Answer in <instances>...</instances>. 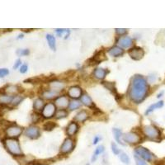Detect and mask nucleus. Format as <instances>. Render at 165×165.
<instances>
[{
    "label": "nucleus",
    "instance_id": "35",
    "mask_svg": "<svg viewBox=\"0 0 165 165\" xmlns=\"http://www.w3.org/2000/svg\"><path fill=\"white\" fill-rule=\"evenodd\" d=\"M111 151H112V153H113L115 155H119V154H120L121 150H119L118 147H117V145H116V144L111 143Z\"/></svg>",
    "mask_w": 165,
    "mask_h": 165
},
{
    "label": "nucleus",
    "instance_id": "43",
    "mask_svg": "<svg viewBox=\"0 0 165 165\" xmlns=\"http://www.w3.org/2000/svg\"><path fill=\"white\" fill-rule=\"evenodd\" d=\"M101 140V138L99 137V136H96L95 138L93 139V145H97V144L98 143V141Z\"/></svg>",
    "mask_w": 165,
    "mask_h": 165
},
{
    "label": "nucleus",
    "instance_id": "41",
    "mask_svg": "<svg viewBox=\"0 0 165 165\" xmlns=\"http://www.w3.org/2000/svg\"><path fill=\"white\" fill-rule=\"evenodd\" d=\"M27 69H28V67H27V64H22L21 68H20V73L25 74V73L27 71Z\"/></svg>",
    "mask_w": 165,
    "mask_h": 165
},
{
    "label": "nucleus",
    "instance_id": "34",
    "mask_svg": "<svg viewBox=\"0 0 165 165\" xmlns=\"http://www.w3.org/2000/svg\"><path fill=\"white\" fill-rule=\"evenodd\" d=\"M24 99V98L22 96H19V95H16V96L13 97V99L12 101V106H17L20 102H22V101Z\"/></svg>",
    "mask_w": 165,
    "mask_h": 165
},
{
    "label": "nucleus",
    "instance_id": "12",
    "mask_svg": "<svg viewBox=\"0 0 165 165\" xmlns=\"http://www.w3.org/2000/svg\"><path fill=\"white\" fill-rule=\"evenodd\" d=\"M82 93H83L82 89L79 86L70 87L68 90V95L73 99H78L81 98Z\"/></svg>",
    "mask_w": 165,
    "mask_h": 165
},
{
    "label": "nucleus",
    "instance_id": "8",
    "mask_svg": "<svg viewBox=\"0 0 165 165\" xmlns=\"http://www.w3.org/2000/svg\"><path fill=\"white\" fill-rule=\"evenodd\" d=\"M122 138H123V141H125V142L131 144V145L139 144L141 141V136H139L138 134L135 133V132H129V133L125 134V135H123V136H122Z\"/></svg>",
    "mask_w": 165,
    "mask_h": 165
},
{
    "label": "nucleus",
    "instance_id": "29",
    "mask_svg": "<svg viewBox=\"0 0 165 165\" xmlns=\"http://www.w3.org/2000/svg\"><path fill=\"white\" fill-rule=\"evenodd\" d=\"M112 131H113L114 137H115V139H116V141H117L119 144H121V145H124L123 142L121 141V137H122L123 136H122V132H121V130L117 128H114L113 130H112Z\"/></svg>",
    "mask_w": 165,
    "mask_h": 165
},
{
    "label": "nucleus",
    "instance_id": "38",
    "mask_svg": "<svg viewBox=\"0 0 165 165\" xmlns=\"http://www.w3.org/2000/svg\"><path fill=\"white\" fill-rule=\"evenodd\" d=\"M116 32L119 36H123L127 32V30L125 29V28H116Z\"/></svg>",
    "mask_w": 165,
    "mask_h": 165
},
{
    "label": "nucleus",
    "instance_id": "22",
    "mask_svg": "<svg viewBox=\"0 0 165 165\" xmlns=\"http://www.w3.org/2000/svg\"><path fill=\"white\" fill-rule=\"evenodd\" d=\"M45 106V102L42 98H37L33 102V108L35 111H39L43 110Z\"/></svg>",
    "mask_w": 165,
    "mask_h": 165
},
{
    "label": "nucleus",
    "instance_id": "14",
    "mask_svg": "<svg viewBox=\"0 0 165 165\" xmlns=\"http://www.w3.org/2000/svg\"><path fill=\"white\" fill-rule=\"evenodd\" d=\"M117 44H118L119 47L127 49V48H130V47L133 45V40L130 37H127V36H126V37H120V39L118 40Z\"/></svg>",
    "mask_w": 165,
    "mask_h": 165
},
{
    "label": "nucleus",
    "instance_id": "32",
    "mask_svg": "<svg viewBox=\"0 0 165 165\" xmlns=\"http://www.w3.org/2000/svg\"><path fill=\"white\" fill-rule=\"evenodd\" d=\"M55 118L56 119H63L65 118L68 116V111L65 109H59V111H56L55 113Z\"/></svg>",
    "mask_w": 165,
    "mask_h": 165
},
{
    "label": "nucleus",
    "instance_id": "17",
    "mask_svg": "<svg viewBox=\"0 0 165 165\" xmlns=\"http://www.w3.org/2000/svg\"><path fill=\"white\" fill-rule=\"evenodd\" d=\"M106 58V55H105V53H104L102 50H99L94 54L93 57L89 59V61H93V64H99L100 62L103 61L105 60Z\"/></svg>",
    "mask_w": 165,
    "mask_h": 165
},
{
    "label": "nucleus",
    "instance_id": "11",
    "mask_svg": "<svg viewBox=\"0 0 165 165\" xmlns=\"http://www.w3.org/2000/svg\"><path fill=\"white\" fill-rule=\"evenodd\" d=\"M65 84L62 81H59L58 79H54L52 81L49 82V89L53 92H55L57 93H59V92L62 91L64 89Z\"/></svg>",
    "mask_w": 165,
    "mask_h": 165
},
{
    "label": "nucleus",
    "instance_id": "10",
    "mask_svg": "<svg viewBox=\"0 0 165 165\" xmlns=\"http://www.w3.org/2000/svg\"><path fill=\"white\" fill-rule=\"evenodd\" d=\"M25 135L27 137L32 139V140H37L41 136V131H40L39 127L36 126H31L26 129Z\"/></svg>",
    "mask_w": 165,
    "mask_h": 165
},
{
    "label": "nucleus",
    "instance_id": "23",
    "mask_svg": "<svg viewBox=\"0 0 165 165\" xmlns=\"http://www.w3.org/2000/svg\"><path fill=\"white\" fill-rule=\"evenodd\" d=\"M4 92L6 94L12 95L13 96L14 94L17 93L19 92V88L16 85H7L4 89Z\"/></svg>",
    "mask_w": 165,
    "mask_h": 165
},
{
    "label": "nucleus",
    "instance_id": "30",
    "mask_svg": "<svg viewBox=\"0 0 165 165\" xmlns=\"http://www.w3.org/2000/svg\"><path fill=\"white\" fill-rule=\"evenodd\" d=\"M80 106H81V102L77 101V100H73V101L69 102V110H71V111L77 110V109H79Z\"/></svg>",
    "mask_w": 165,
    "mask_h": 165
},
{
    "label": "nucleus",
    "instance_id": "18",
    "mask_svg": "<svg viewBox=\"0 0 165 165\" xmlns=\"http://www.w3.org/2000/svg\"><path fill=\"white\" fill-rule=\"evenodd\" d=\"M88 118H89V113L85 110H82L74 116V121L75 122H84Z\"/></svg>",
    "mask_w": 165,
    "mask_h": 165
},
{
    "label": "nucleus",
    "instance_id": "21",
    "mask_svg": "<svg viewBox=\"0 0 165 165\" xmlns=\"http://www.w3.org/2000/svg\"><path fill=\"white\" fill-rule=\"evenodd\" d=\"M13 97L12 95H8L6 93L0 94V105H8L12 103Z\"/></svg>",
    "mask_w": 165,
    "mask_h": 165
},
{
    "label": "nucleus",
    "instance_id": "6",
    "mask_svg": "<svg viewBox=\"0 0 165 165\" xmlns=\"http://www.w3.org/2000/svg\"><path fill=\"white\" fill-rule=\"evenodd\" d=\"M22 133V128L17 125H11L6 129V135L10 139H15L19 137Z\"/></svg>",
    "mask_w": 165,
    "mask_h": 165
},
{
    "label": "nucleus",
    "instance_id": "9",
    "mask_svg": "<svg viewBox=\"0 0 165 165\" xmlns=\"http://www.w3.org/2000/svg\"><path fill=\"white\" fill-rule=\"evenodd\" d=\"M129 55L134 60H141L145 55V51L142 48L139 46H134L128 51Z\"/></svg>",
    "mask_w": 165,
    "mask_h": 165
},
{
    "label": "nucleus",
    "instance_id": "19",
    "mask_svg": "<svg viewBox=\"0 0 165 165\" xmlns=\"http://www.w3.org/2000/svg\"><path fill=\"white\" fill-rule=\"evenodd\" d=\"M108 54L112 57L121 56L124 54V50L119 46H113L108 50Z\"/></svg>",
    "mask_w": 165,
    "mask_h": 165
},
{
    "label": "nucleus",
    "instance_id": "7",
    "mask_svg": "<svg viewBox=\"0 0 165 165\" xmlns=\"http://www.w3.org/2000/svg\"><path fill=\"white\" fill-rule=\"evenodd\" d=\"M56 113V106L52 102H49L45 105L42 110V116L44 118H51Z\"/></svg>",
    "mask_w": 165,
    "mask_h": 165
},
{
    "label": "nucleus",
    "instance_id": "1",
    "mask_svg": "<svg viewBox=\"0 0 165 165\" xmlns=\"http://www.w3.org/2000/svg\"><path fill=\"white\" fill-rule=\"evenodd\" d=\"M149 92V85L142 75H136L131 80L129 89V98L131 101L139 104L145 99Z\"/></svg>",
    "mask_w": 165,
    "mask_h": 165
},
{
    "label": "nucleus",
    "instance_id": "13",
    "mask_svg": "<svg viewBox=\"0 0 165 165\" xmlns=\"http://www.w3.org/2000/svg\"><path fill=\"white\" fill-rule=\"evenodd\" d=\"M69 99L66 96H59L58 97L55 101H54V105L59 107V109H65L69 106Z\"/></svg>",
    "mask_w": 165,
    "mask_h": 165
},
{
    "label": "nucleus",
    "instance_id": "4",
    "mask_svg": "<svg viewBox=\"0 0 165 165\" xmlns=\"http://www.w3.org/2000/svg\"><path fill=\"white\" fill-rule=\"evenodd\" d=\"M135 155L138 156L146 162H152L154 158V155L150 151L142 146H138L135 149Z\"/></svg>",
    "mask_w": 165,
    "mask_h": 165
},
{
    "label": "nucleus",
    "instance_id": "44",
    "mask_svg": "<svg viewBox=\"0 0 165 165\" xmlns=\"http://www.w3.org/2000/svg\"><path fill=\"white\" fill-rule=\"evenodd\" d=\"M163 92H161V93H159L158 95V98H159L160 97H162V95H163Z\"/></svg>",
    "mask_w": 165,
    "mask_h": 165
},
{
    "label": "nucleus",
    "instance_id": "15",
    "mask_svg": "<svg viewBox=\"0 0 165 165\" xmlns=\"http://www.w3.org/2000/svg\"><path fill=\"white\" fill-rule=\"evenodd\" d=\"M79 131V125L75 121H72L68 125L66 129V133L69 136H74Z\"/></svg>",
    "mask_w": 165,
    "mask_h": 165
},
{
    "label": "nucleus",
    "instance_id": "5",
    "mask_svg": "<svg viewBox=\"0 0 165 165\" xmlns=\"http://www.w3.org/2000/svg\"><path fill=\"white\" fill-rule=\"evenodd\" d=\"M74 147V142L71 138H67L64 140L63 144L60 146L59 149V153L61 154L62 155H66L71 153Z\"/></svg>",
    "mask_w": 165,
    "mask_h": 165
},
{
    "label": "nucleus",
    "instance_id": "36",
    "mask_svg": "<svg viewBox=\"0 0 165 165\" xmlns=\"http://www.w3.org/2000/svg\"><path fill=\"white\" fill-rule=\"evenodd\" d=\"M30 53L28 49H19L17 50V54L20 56H25V55H28Z\"/></svg>",
    "mask_w": 165,
    "mask_h": 165
},
{
    "label": "nucleus",
    "instance_id": "42",
    "mask_svg": "<svg viewBox=\"0 0 165 165\" xmlns=\"http://www.w3.org/2000/svg\"><path fill=\"white\" fill-rule=\"evenodd\" d=\"M21 64H22V62H21V59H17V61H16V63H15L14 66H13V69H17L18 67L21 65Z\"/></svg>",
    "mask_w": 165,
    "mask_h": 165
},
{
    "label": "nucleus",
    "instance_id": "20",
    "mask_svg": "<svg viewBox=\"0 0 165 165\" xmlns=\"http://www.w3.org/2000/svg\"><path fill=\"white\" fill-rule=\"evenodd\" d=\"M81 103H83L84 106H88L89 108H93L95 105H94L93 102L92 98L88 95V94H84L81 97Z\"/></svg>",
    "mask_w": 165,
    "mask_h": 165
},
{
    "label": "nucleus",
    "instance_id": "16",
    "mask_svg": "<svg viewBox=\"0 0 165 165\" xmlns=\"http://www.w3.org/2000/svg\"><path fill=\"white\" fill-rule=\"evenodd\" d=\"M107 73H108V71L106 69H102V68H97L93 72V75L95 79L101 80V79H105Z\"/></svg>",
    "mask_w": 165,
    "mask_h": 165
},
{
    "label": "nucleus",
    "instance_id": "2",
    "mask_svg": "<svg viewBox=\"0 0 165 165\" xmlns=\"http://www.w3.org/2000/svg\"><path fill=\"white\" fill-rule=\"evenodd\" d=\"M5 148L13 156H23L19 142L15 139H6L4 141Z\"/></svg>",
    "mask_w": 165,
    "mask_h": 165
},
{
    "label": "nucleus",
    "instance_id": "31",
    "mask_svg": "<svg viewBox=\"0 0 165 165\" xmlns=\"http://www.w3.org/2000/svg\"><path fill=\"white\" fill-rule=\"evenodd\" d=\"M119 158H120V160H121V163H123L124 164L128 165L130 164V158H129V156L126 154V153H124V152H121L120 154H119Z\"/></svg>",
    "mask_w": 165,
    "mask_h": 165
},
{
    "label": "nucleus",
    "instance_id": "24",
    "mask_svg": "<svg viewBox=\"0 0 165 165\" xmlns=\"http://www.w3.org/2000/svg\"><path fill=\"white\" fill-rule=\"evenodd\" d=\"M46 40L50 48L52 50H56V41H55V38H54V36L51 34H47Z\"/></svg>",
    "mask_w": 165,
    "mask_h": 165
},
{
    "label": "nucleus",
    "instance_id": "40",
    "mask_svg": "<svg viewBox=\"0 0 165 165\" xmlns=\"http://www.w3.org/2000/svg\"><path fill=\"white\" fill-rule=\"evenodd\" d=\"M69 31H68L66 29H56V33L59 35V37H61L64 33H69Z\"/></svg>",
    "mask_w": 165,
    "mask_h": 165
},
{
    "label": "nucleus",
    "instance_id": "25",
    "mask_svg": "<svg viewBox=\"0 0 165 165\" xmlns=\"http://www.w3.org/2000/svg\"><path fill=\"white\" fill-rule=\"evenodd\" d=\"M163 101H159L158 102H156V103L154 104H152L150 107H149L147 110H146L145 111V115H149L150 113H151V112H153L154 110H156V109H158V108H161V107H163Z\"/></svg>",
    "mask_w": 165,
    "mask_h": 165
},
{
    "label": "nucleus",
    "instance_id": "39",
    "mask_svg": "<svg viewBox=\"0 0 165 165\" xmlns=\"http://www.w3.org/2000/svg\"><path fill=\"white\" fill-rule=\"evenodd\" d=\"M9 74V71L8 69H0V78H3L6 75Z\"/></svg>",
    "mask_w": 165,
    "mask_h": 165
},
{
    "label": "nucleus",
    "instance_id": "33",
    "mask_svg": "<svg viewBox=\"0 0 165 165\" xmlns=\"http://www.w3.org/2000/svg\"><path fill=\"white\" fill-rule=\"evenodd\" d=\"M55 127H56V124L53 122V121H48V122H46L43 125V129H44L45 131H50L53 129L55 128Z\"/></svg>",
    "mask_w": 165,
    "mask_h": 165
},
{
    "label": "nucleus",
    "instance_id": "45",
    "mask_svg": "<svg viewBox=\"0 0 165 165\" xmlns=\"http://www.w3.org/2000/svg\"><path fill=\"white\" fill-rule=\"evenodd\" d=\"M22 37H23V35H20L18 38H22Z\"/></svg>",
    "mask_w": 165,
    "mask_h": 165
},
{
    "label": "nucleus",
    "instance_id": "27",
    "mask_svg": "<svg viewBox=\"0 0 165 165\" xmlns=\"http://www.w3.org/2000/svg\"><path fill=\"white\" fill-rule=\"evenodd\" d=\"M104 152V146L103 145H99L98 147H97V149L94 151L93 157H92V162H95L97 160V158H98V156Z\"/></svg>",
    "mask_w": 165,
    "mask_h": 165
},
{
    "label": "nucleus",
    "instance_id": "3",
    "mask_svg": "<svg viewBox=\"0 0 165 165\" xmlns=\"http://www.w3.org/2000/svg\"><path fill=\"white\" fill-rule=\"evenodd\" d=\"M143 133L147 138L150 139L152 141H158L161 136L159 130L152 125L144 126Z\"/></svg>",
    "mask_w": 165,
    "mask_h": 165
},
{
    "label": "nucleus",
    "instance_id": "37",
    "mask_svg": "<svg viewBox=\"0 0 165 165\" xmlns=\"http://www.w3.org/2000/svg\"><path fill=\"white\" fill-rule=\"evenodd\" d=\"M134 158H135V160H136V165H148L147 164V163H146V161H145L144 159L141 158L140 157H138V156L135 155Z\"/></svg>",
    "mask_w": 165,
    "mask_h": 165
},
{
    "label": "nucleus",
    "instance_id": "28",
    "mask_svg": "<svg viewBox=\"0 0 165 165\" xmlns=\"http://www.w3.org/2000/svg\"><path fill=\"white\" fill-rule=\"evenodd\" d=\"M102 84H103L105 88H106L110 91L112 92V93H114V95L118 96V93H117V91H116V87H115V84L114 83H111V82H103Z\"/></svg>",
    "mask_w": 165,
    "mask_h": 165
},
{
    "label": "nucleus",
    "instance_id": "26",
    "mask_svg": "<svg viewBox=\"0 0 165 165\" xmlns=\"http://www.w3.org/2000/svg\"><path fill=\"white\" fill-rule=\"evenodd\" d=\"M57 94L58 93H55V92H53L51 91V90H50V89H47V90H45V91L42 93L41 95L45 99H48V100H50V99L54 98L56 97Z\"/></svg>",
    "mask_w": 165,
    "mask_h": 165
}]
</instances>
